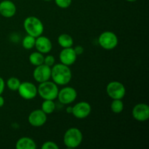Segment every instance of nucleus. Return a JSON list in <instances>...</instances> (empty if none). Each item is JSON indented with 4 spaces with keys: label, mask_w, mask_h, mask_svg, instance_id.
Wrapping results in <instances>:
<instances>
[{
    "label": "nucleus",
    "mask_w": 149,
    "mask_h": 149,
    "mask_svg": "<svg viewBox=\"0 0 149 149\" xmlns=\"http://www.w3.org/2000/svg\"><path fill=\"white\" fill-rule=\"evenodd\" d=\"M71 78L72 73L68 65L61 63L51 67V79L57 85H66Z\"/></svg>",
    "instance_id": "f257e3e1"
},
{
    "label": "nucleus",
    "mask_w": 149,
    "mask_h": 149,
    "mask_svg": "<svg viewBox=\"0 0 149 149\" xmlns=\"http://www.w3.org/2000/svg\"><path fill=\"white\" fill-rule=\"evenodd\" d=\"M23 28L27 34L35 38L42 35L45 30L42 20L35 16H29L26 17L23 22Z\"/></svg>",
    "instance_id": "f03ea898"
},
{
    "label": "nucleus",
    "mask_w": 149,
    "mask_h": 149,
    "mask_svg": "<svg viewBox=\"0 0 149 149\" xmlns=\"http://www.w3.org/2000/svg\"><path fill=\"white\" fill-rule=\"evenodd\" d=\"M58 85L49 80L39 83L37 87L38 94L43 100H55L58 97Z\"/></svg>",
    "instance_id": "7ed1b4c3"
},
{
    "label": "nucleus",
    "mask_w": 149,
    "mask_h": 149,
    "mask_svg": "<svg viewBox=\"0 0 149 149\" xmlns=\"http://www.w3.org/2000/svg\"><path fill=\"white\" fill-rule=\"evenodd\" d=\"M83 140V135L78 128L71 127L65 131L63 136L64 145L68 148H76L79 146Z\"/></svg>",
    "instance_id": "20e7f679"
},
{
    "label": "nucleus",
    "mask_w": 149,
    "mask_h": 149,
    "mask_svg": "<svg viewBox=\"0 0 149 149\" xmlns=\"http://www.w3.org/2000/svg\"><path fill=\"white\" fill-rule=\"evenodd\" d=\"M118 37L113 32L104 31L99 36L98 43L102 48L106 50H111L118 45Z\"/></svg>",
    "instance_id": "39448f33"
},
{
    "label": "nucleus",
    "mask_w": 149,
    "mask_h": 149,
    "mask_svg": "<svg viewBox=\"0 0 149 149\" xmlns=\"http://www.w3.org/2000/svg\"><path fill=\"white\" fill-rule=\"evenodd\" d=\"M106 93L111 99H123L126 95V88L120 81H113L106 87Z\"/></svg>",
    "instance_id": "423d86ee"
},
{
    "label": "nucleus",
    "mask_w": 149,
    "mask_h": 149,
    "mask_svg": "<svg viewBox=\"0 0 149 149\" xmlns=\"http://www.w3.org/2000/svg\"><path fill=\"white\" fill-rule=\"evenodd\" d=\"M17 92L22 98L27 100L35 98L38 94L37 87L34 84L30 81H24L20 83Z\"/></svg>",
    "instance_id": "0eeeda50"
},
{
    "label": "nucleus",
    "mask_w": 149,
    "mask_h": 149,
    "mask_svg": "<svg viewBox=\"0 0 149 149\" xmlns=\"http://www.w3.org/2000/svg\"><path fill=\"white\" fill-rule=\"evenodd\" d=\"M77 97V92L74 87H65L58 91V97L60 103L68 105L75 101Z\"/></svg>",
    "instance_id": "6e6552de"
},
{
    "label": "nucleus",
    "mask_w": 149,
    "mask_h": 149,
    "mask_svg": "<svg viewBox=\"0 0 149 149\" xmlns=\"http://www.w3.org/2000/svg\"><path fill=\"white\" fill-rule=\"evenodd\" d=\"M92 111V107L87 102L81 101L72 106V113L77 119H82L87 118Z\"/></svg>",
    "instance_id": "1a4fd4ad"
},
{
    "label": "nucleus",
    "mask_w": 149,
    "mask_h": 149,
    "mask_svg": "<svg viewBox=\"0 0 149 149\" xmlns=\"http://www.w3.org/2000/svg\"><path fill=\"white\" fill-rule=\"evenodd\" d=\"M33 77L35 81L39 83L48 81L51 78V67L44 63L37 65L33 70Z\"/></svg>",
    "instance_id": "9d476101"
},
{
    "label": "nucleus",
    "mask_w": 149,
    "mask_h": 149,
    "mask_svg": "<svg viewBox=\"0 0 149 149\" xmlns=\"http://www.w3.org/2000/svg\"><path fill=\"white\" fill-rule=\"evenodd\" d=\"M28 120L31 126L34 127H39L46 123L47 116L42 109H36L31 112L29 115Z\"/></svg>",
    "instance_id": "9b49d317"
},
{
    "label": "nucleus",
    "mask_w": 149,
    "mask_h": 149,
    "mask_svg": "<svg viewBox=\"0 0 149 149\" xmlns=\"http://www.w3.org/2000/svg\"><path fill=\"white\" fill-rule=\"evenodd\" d=\"M132 114L138 122H146L149 119V106L146 103H138L132 109Z\"/></svg>",
    "instance_id": "f8f14e48"
},
{
    "label": "nucleus",
    "mask_w": 149,
    "mask_h": 149,
    "mask_svg": "<svg viewBox=\"0 0 149 149\" xmlns=\"http://www.w3.org/2000/svg\"><path fill=\"white\" fill-rule=\"evenodd\" d=\"M77 54L74 52V48L72 47L63 48L60 52V61L61 63L68 65V66L73 65L77 61Z\"/></svg>",
    "instance_id": "ddd939ff"
},
{
    "label": "nucleus",
    "mask_w": 149,
    "mask_h": 149,
    "mask_svg": "<svg viewBox=\"0 0 149 149\" xmlns=\"http://www.w3.org/2000/svg\"><path fill=\"white\" fill-rule=\"evenodd\" d=\"M17 8L15 4L10 0H3L0 2V15L6 18L13 17L15 15Z\"/></svg>",
    "instance_id": "4468645a"
},
{
    "label": "nucleus",
    "mask_w": 149,
    "mask_h": 149,
    "mask_svg": "<svg viewBox=\"0 0 149 149\" xmlns=\"http://www.w3.org/2000/svg\"><path fill=\"white\" fill-rule=\"evenodd\" d=\"M35 47L38 52L42 54H47L52 50V44L49 38L41 35L36 38Z\"/></svg>",
    "instance_id": "2eb2a0df"
},
{
    "label": "nucleus",
    "mask_w": 149,
    "mask_h": 149,
    "mask_svg": "<svg viewBox=\"0 0 149 149\" xmlns=\"http://www.w3.org/2000/svg\"><path fill=\"white\" fill-rule=\"evenodd\" d=\"M15 148L17 149H36V144L31 138L23 137L17 141Z\"/></svg>",
    "instance_id": "dca6fc26"
},
{
    "label": "nucleus",
    "mask_w": 149,
    "mask_h": 149,
    "mask_svg": "<svg viewBox=\"0 0 149 149\" xmlns=\"http://www.w3.org/2000/svg\"><path fill=\"white\" fill-rule=\"evenodd\" d=\"M58 45L63 48L72 47L74 45V39L69 34L62 33L58 36Z\"/></svg>",
    "instance_id": "f3484780"
},
{
    "label": "nucleus",
    "mask_w": 149,
    "mask_h": 149,
    "mask_svg": "<svg viewBox=\"0 0 149 149\" xmlns=\"http://www.w3.org/2000/svg\"><path fill=\"white\" fill-rule=\"evenodd\" d=\"M29 62L31 64H32L34 66H37V65H42L44 63V59H45V56L41 52H33L29 55Z\"/></svg>",
    "instance_id": "a211bd4d"
},
{
    "label": "nucleus",
    "mask_w": 149,
    "mask_h": 149,
    "mask_svg": "<svg viewBox=\"0 0 149 149\" xmlns=\"http://www.w3.org/2000/svg\"><path fill=\"white\" fill-rule=\"evenodd\" d=\"M55 108H56V106H55V103L54 102V100H44L43 103H42L41 109L47 115L53 113L55 110Z\"/></svg>",
    "instance_id": "6ab92c4d"
},
{
    "label": "nucleus",
    "mask_w": 149,
    "mask_h": 149,
    "mask_svg": "<svg viewBox=\"0 0 149 149\" xmlns=\"http://www.w3.org/2000/svg\"><path fill=\"white\" fill-rule=\"evenodd\" d=\"M111 109L114 113H120L124 110V103L122 99H114L111 104Z\"/></svg>",
    "instance_id": "aec40b11"
},
{
    "label": "nucleus",
    "mask_w": 149,
    "mask_h": 149,
    "mask_svg": "<svg viewBox=\"0 0 149 149\" xmlns=\"http://www.w3.org/2000/svg\"><path fill=\"white\" fill-rule=\"evenodd\" d=\"M35 42H36V38L28 34L23 39L22 45L24 49H31L35 47Z\"/></svg>",
    "instance_id": "412c9836"
},
{
    "label": "nucleus",
    "mask_w": 149,
    "mask_h": 149,
    "mask_svg": "<svg viewBox=\"0 0 149 149\" xmlns=\"http://www.w3.org/2000/svg\"><path fill=\"white\" fill-rule=\"evenodd\" d=\"M20 83L21 82L17 77H10L7 80V86L12 91H17Z\"/></svg>",
    "instance_id": "4be33fe9"
},
{
    "label": "nucleus",
    "mask_w": 149,
    "mask_h": 149,
    "mask_svg": "<svg viewBox=\"0 0 149 149\" xmlns=\"http://www.w3.org/2000/svg\"><path fill=\"white\" fill-rule=\"evenodd\" d=\"M55 2L58 7L62 9L68 8L71 4L72 0H55Z\"/></svg>",
    "instance_id": "5701e85b"
},
{
    "label": "nucleus",
    "mask_w": 149,
    "mask_h": 149,
    "mask_svg": "<svg viewBox=\"0 0 149 149\" xmlns=\"http://www.w3.org/2000/svg\"><path fill=\"white\" fill-rule=\"evenodd\" d=\"M42 149H59V146L53 141H46L42 144Z\"/></svg>",
    "instance_id": "b1692460"
},
{
    "label": "nucleus",
    "mask_w": 149,
    "mask_h": 149,
    "mask_svg": "<svg viewBox=\"0 0 149 149\" xmlns=\"http://www.w3.org/2000/svg\"><path fill=\"white\" fill-rule=\"evenodd\" d=\"M55 58L53 55H48L46 57H45V59H44V64L48 65L49 67H52L55 65Z\"/></svg>",
    "instance_id": "393cba45"
},
{
    "label": "nucleus",
    "mask_w": 149,
    "mask_h": 149,
    "mask_svg": "<svg viewBox=\"0 0 149 149\" xmlns=\"http://www.w3.org/2000/svg\"><path fill=\"white\" fill-rule=\"evenodd\" d=\"M74 52H75V53L77 54V56H78V55H81V54L84 52V49L82 46H81V45H78V46H76L74 48Z\"/></svg>",
    "instance_id": "a878e982"
},
{
    "label": "nucleus",
    "mask_w": 149,
    "mask_h": 149,
    "mask_svg": "<svg viewBox=\"0 0 149 149\" xmlns=\"http://www.w3.org/2000/svg\"><path fill=\"white\" fill-rule=\"evenodd\" d=\"M4 88H5V82H4V79L0 77V95L3 93Z\"/></svg>",
    "instance_id": "bb28decb"
},
{
    "label": "nucleus",
    "mask_w": 149,
    "mask_h": 149,
    "mask_svg": "<svg viewBox=\"0 0 149 149\" xmlns=\"http://www.w3.org/2000/svg\"><path fill=\"white\" fill-rule=\"evenodd\" d=\"M4 99L1 95H0V108L2 107V106H4Z\"/></svg>",
    "instance_id": "cd10ccee"
},
{
    "label": "nucleus",
    "mask_w": 149,
    "mask_h": 149,
    "mask_svg": "<svg viewBox=\"0 0 149 149\" xmlns=\"http://www.w3.org/2000/svg\"><path fill=\"white\" fill-rule=\"evenodd\" d=\"M66 112L68 113L71 114V113H72V106H68L66 109Z\"/></svg>",
    "instance_id": "c85d7f7f"
},
{
    "label": "nucleus",
    "mask_w": 149,
    "mask_h": 149,
    "mask_svg": "<svg viewBox=\"0 0 149 149\" xmlns=\"http://www.w3.org/2000/svg\"><path fill=\"white\" fill-rule=\"evenodd\" d=\"M126 1H129V2H135V1H138V0H126Z\"/></svg>",
    "instance_id": "c756f323"
},
{
    "label": "nucleus",
    "mask_w": 149,
    "mask_h": 149,
    "mask_svg": "<svg viewBox=\"0 0 149 149\" xmlns=\"http://www.w3.org/2000/svg\"><path fill=\"white\" fill-rule=\"evenodd\" d=\"M44 1H52V0H44Z\"/></svg>",
    "instance_id": "7c9ffc66"
}]
</instances>
